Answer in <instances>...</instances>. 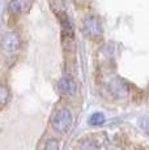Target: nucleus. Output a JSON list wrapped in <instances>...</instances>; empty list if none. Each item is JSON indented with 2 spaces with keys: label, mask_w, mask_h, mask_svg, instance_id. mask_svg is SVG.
<instances>
[{
  "label": "nucleus",
  "mask_w": 149,
  "mask_h": 150,
  "mask_svg": "<svg viewBox=\"0 0 149 150\" xmlns=\"http://www.w3.org/2000/svg\"><path fill=\"white\" fill-rule=\"evenodd\" d=\"M72 124V115L67 108H62L56 112L53 119V128L59 133H65Z\"/></svg>",
  "instance_id": "nucleus-1"
},
{
  "label": "nucleus",
  "mask_w": 149,
  "mask_h": 150,
  "mask_svg": "<svg viewBox=\"0 0 149 150\" xmlns=\"http://www.w3.org/2000/svg\"><path fill=\"white\" fill-rule=\"evenodd\" d=\"M84 31L90 39H99L102 37V25L96 16H88L84 20Z\"/></svg>",
  "instance_id": "nucleus-2"
},
{
  "label": "nucleus",
  "mask_w": 149,
  "mask_h": 150,
  "mask_svg": "<svg viewBox=\"0 0 149 150\" xmlns=\"http://www.w3.org/2000/svg\"><path fill=\"white\" fill-rule=\"evenodd\" d=\"M3 50L7 54H13L16 52L17 50L21 46V39H20V35L15 31H9L7 33L4 37H3Z\"/></svg>",
  "instance_id": "nucleus-3"
},
{
  "label": "nucleus",
  "mask_w": 149,
  "mask_h": 150,
  "mask_svg": "<svg viewBox=\"0 0 149 150\" xmlns=\"http://www.w3.org/2000/svg\"><path fill=\"white\" fill-rule=\"evenodd\" d=\"M59 20H60V25H62V37L63 41H72L74 37V31H73V26L71 24L70 18L64 12L59 13Z\"/></svg>",
  "instance_id": "nucleus-4"
},
{
  "label": "nucleus",
  "mask_w": 149,
  "mask_h": 150,
  "mask_svg": "<svg viewBox=\"0 0 149 150\" xmlns=\"http://www.w3.org/2000/svg\"><path fill=\"white\" fill-rule=\"evenodd\" d=\"M58 89H59L60 94L67 96V97H71V96H73V94L76 93L77 86H76V82H74L71 77H63V79L59 81V83H58Z\"/></svg>",
  "instance_id": "nucleus-5"
},
{
  "label": "nucleus",
  "mask_w": 149,
  "mask_h": 150,
  "mask_svg": "<svg viewBox=\"0 0 149 150\" xmlns=\"http://www.w3.org/2000/svg\"><path fill=\"white\" fill-rule=\"evenodd\" d=\"M28 7L26 0H11L8 4V11L13 14H20L22 13Z\"/></svg>",
  "instance_id": "nucleus-6"
},
{
  "label": "nucleus",
  "mask_w": 149,
  "mask_h": 150,
  "mask_svg": "<svg viewBox=\"0 0 149 150\" xmlns=\"http://www.w3.org/2000/svg\"><path fill=\"white\" fill-rule=\"evenodd\" d=\"M111 90L115 96L118 97H124L127 94V85L122 81V80H114L111 83Z\"/></svg>",
  "instance_id": "nucleus-7"
},
{
  "label": "nucleus",
  "mask_w": 149,
  "mask_h": 150,
  "mask_svg": "<svg viewBox=\"0 0 149 150\" xmlns=\"http://www.w3.org/2000/svg\"><path fill=\"white\" fill-rule=\"evenodd\" d=\"M79 149L80 150H99V145L97 144V141L92 140V138H87V140L80 142Z\"/></svg>",
  "instance_id": "nucleus-8"
},
{
  "label": "nucleus",
  "mask_w": 149,
  "mask_h": 150,
  "mask_svg": "<svg viewBox=\"0 0 149 150\" xmlns=\"http://www.w3.org/2000/svg\"><path fill=\"white\" fill-rule=\"evenodd\" d=\"M9 97H11V94H9L8 88L5 85H1L0 86V106H1V108L5 107V105H7Z\"/></svg>",
  "instance_id": "nucleus-9"
},
{
  "label": "nucleus",
  "mask_w": 149,
  "mask_h": 150,
  "mask_svg": "<svg viewBox=\"0 0 149 150\" xmlns=\"http://www.w3.org/2000/svg\"><path fill=\"white\" fill-rule=\"evenodd\" d=\"M88 122H89L90 125H101V124L105 123V115L101 114V112H94L93 115H90Z\"/></svg>",
  "instance_id": "nucleus-10"
},
{
  "label": "nucleus",
  "mask_w": 149,
  "mask_h": 150,
  "mask_svg": "<svg viewBox=\"0 0 149 150\" xmlns=\"http://www.w3.org/2000/svg\"><path fill=\"white\" fill-rule=\"evenodd\" d=\"M43 150H59V142L53 138V140H48L45 145V149Z\"/></svg>",
  "instance_id": "nucleus-11"
},
{
  "label": "nucleus",
  "mask_w": 149,
  "mask_h": 150,
  "mask_svg": "<svg viewBox=\"0 0 149 150\" xmlns=\"http://www.w3.org/2000/svg\"><path fill=\"white\" fill-rule=\"evenodd\" d=\"M140 124H141L143 129H144L147 133H149V116H145L141 119V122H140Z\"/></svg>",
  "instance_id": "nucleus-12"
}]
</instances>
